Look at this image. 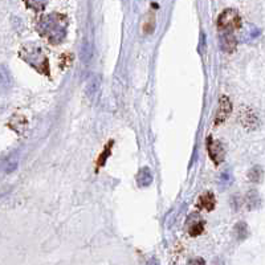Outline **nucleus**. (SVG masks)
Segmentation results:
<instances>
[{"instance_id": "20e7f679", "label": "nucleus", "mask_w": 265, "mask_h": 265, "mask_svg": "<svg viewBox=\"0 0 265 265\" xmlns=\"http://www.w3.org/2000/svg\"><path fill=\"white\" fill-rule=\"evenodd\" d=\"M207 146H208V152L210 156L212 158V160H214L216 164H219V163L224 159L223 144H220L219 140H212V138H210L208 142H207Z\"/></svg>"}, {"instance_id": "f8f14e48", "label": "nucleus", "mask_w": 265, "mask_h": 265, "mask_svg": "<svg viewBox=\"0 0 265 265\" xmlns=\"http://www.w3.org/2000/svg\"><path fill=\"white\" fill-rule=\"evenodd\" d=\"M232 180H234V176H232V172L230 170L223 171L219 176V184L222 187H228V186L231 184Z\"/></svg>"}, {"instance_id": "9d476101", "label": "nucleus", "mask_w": 265, "mask_h": 265, "mask_svg": "<svg viewBox=\"0 0 265 265\" xmlns=\"http://www.w3.org/2000/svg\"><path fill=\"white\" fill-rule=\"evenodd\" d=\"M199 206L202 208H204L206 211H211L215 207V198L211 192H206L204 195H202L199 198Z\"/></svg>"}, {"instance_id": "39448f33", "label": "nucleus", "mask_w": 265, "mask_h": 265, "mask_svg": "<svg viewBox=\"0 0 265 265\" xmlns=\"http://www.w3.org/2000/svg\"><path fill=\"white\" fill-rule=\"evenodd\" d=\"M220 46H222V50L228 53L235 50L236 40L235 38H234L232 32H222V36H220Z\"/></svg>"}, {"instance_id": "0eeeda50", "label": "nucleus", "mask_w": 265, "mask_h": 265, "mask_svg": "<svg viewBox=\"0 0 265 265\" xmlns=\"http://www.w3.org/2000/svg\"><path fill=\"white\" fill-rule=\"evenodd\" d=\"M152 170L148 167H144L140 168L138 175H136V184L140 187H148V186L152 184Z\"/></svg>"}, {"instance_id": "9b49d317", "label": "nucleus", "mask_w": 265, "mask_h": 265, "mask_svg": "<svg viewBox=\"0 0 265 265\" xmlns=\"http://www.w3.org/2000/svg\"><path fill=\"white\" fill-rule=\"evenodd\" d=\"M48 0H26V4L34 11H42L46 8Z\"/></svg>"}, {"instance_id": "6e6552de", "label": "nucleus", "mask_w": 265, "mask_h": 265, "mask_svg": "<svg viewBox=\"0 0 265 265\" xmlns=\"http://www.w3.org/2000/svg\"><path fill=\"white\" fill-rule=\"evenodd\" d=\"M12 81L8 69L0 65V93H6L11 89Z\"/></svg>"}, {"instance_id": "1a4fd4ad", "label": "nucleus", "mask_w": 265, "mask_h": 265, "mask_svg": "<svg viewBox=\"0 0 265 265\" xmlns=\"http://www.w3.org/2000/svg\"><path fill=\"white\" fill-rule=\"evenodd\" d=\"M230 112H231V104H230V100H228L227 97H222V98H220L219 113L216 116V117H218L216 118V122L219 124L220 121H224Z\"/></svg>"}, {"instance_id": "4468645a", "label": "nucleus", "mask_w": 265, "mask_h": 265, "mask_svg": "<svg viewBox=\"0 0 265 265\" xmlns=\"http://www.w3.org/2000/svg\"><path fill=\"white\" fill-rule=\"evenodd\" d=\"M258 202H260V199H258V192H254V191H252V192L250 194V208H254V207H258Z\"/></svg>"}, {"instance_id": "f257e3e1", "label": "nucleus", "mask_w": 265, "mask_h": 265, "mask_svg": "<svg viewBox=\"0 0 265 265\" xmlns=\"http://www.w3.org/2000/svg\"><path fill=\"white\" fill-rule=\"evenodd\" d=\"M38 34L52 44H60L66 34V19L60 14L42 16L38 23Z\"/></svg>"}, {"instance_id": "423d86ee", "label": "nucleus", "mask_w": 265, "mask_h": 265, "mask_svg": "<svg viewBox=\"0 0 265 265\" xmlns=\"http://www.w3.org/2000/svg\"><path fill=\"white\" fill-rule=\"evenodd\" d=\"M187 228H188L190 235L198 236L203 232V220L198 215H192L187 222Z\"/></svg>"}, {"instance_id": "2eb2a0df", "label": "nucleus", "mask_w": 265, "mask_h": 265, "mask_svg": "<svg viewBox=\"0 0 265 265\" xmlns=\"http://www.w3.org/2000/svg\"><path fill=\"white\" fill-rule=\"evenodd\" d=\"M260 34V30L258 28H250V32L246 34V38L248 40H254V38H256Z\"/></svg>"}, {"instance_id": "ddd939ff", "label": "nucleus", "mask_w": 265, "mask_h": 265, "mask_svg": "<svg viewBox=\"0 0 265 265\" xmlns=\"http://www.w3.org/2000/svg\"><path fill=\"white\" fill-rule=\"evenodd\" d=\"M262 168L260 166L254 167V168L250 171V174H248V178H250L252 182H260V180H262Z\"/></svg>"}, {"instance_id": "7ed1b4c3", "label": "nucleus", "mask_w": 265, "mask_h": 265, "mask_svg": "<svg viewBox=\"0 0 265 265\" xmlns=\"http://www.w3.org/2000/svg\"><path fill=\"white\" fill-rule=\"evenodd\" d=\"M218 26L222 32H234L242 26V19L236 10H226L218 19Z\"/></svg>"}, {"instance_id": "f03ea898", "label": "nucleus", "mask_w": 265, "mask_h": 265, "mask_svg": "<svg viewBox=\"0 0 265 265\" xmlns=\"http://www.w3.org/2000/svg\"><path fill=\"white\" fill-rule=\"evenodd\" d=\"M20 57L30 64L32 68H34L42 74H50V62L48 57L42 46L34 42H30L20 50Z\"/></svg>"}]
</instances>
